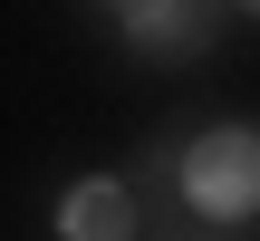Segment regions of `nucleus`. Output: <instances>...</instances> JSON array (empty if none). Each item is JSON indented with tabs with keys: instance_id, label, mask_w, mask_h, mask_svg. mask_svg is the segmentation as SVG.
<instances>
[{
	"instance_id": "obj_1",
	"label": "nucleus",
	"mask_w": 260,
	"mask_h": 241,
	"mask_svg": "<svg viewBox=\"0 0 260 241\" xmlns=\"http://www.w3.org/2000/svg\"><path fill=\"white\" fill-rule=\"evenodd\" d=\"M183 193L203 203V213H222V222H241L260 193V145L251 126H222V135H203L193 155H183Z\"/></svg>"
},
{
	"instance_id": "obj_2",
	"label": "nucleus",
	"mask_w": 260,
	"mask_h": 241,
	"mask_svg": "<svg viewBox=\"0 0 260 241\" xmlns=\"http://www.w3.org/2000/svg\"><path fill=\"white\" fill-rule=\"evenodd\" d=\"M68 241H135L125 184H77V193H68Z\"/></svg>"
},
{
	"instance_id": "obj_3",
	"label": "nucleus",
	"mask_w": 260,
	"mask_h": 241,
	"mask_svg": "<svg viewBox=\"0 0 260 241\" xmlns=\"http://www.w3.org/2000/svg\"><path fill=\"white\" fill-rule=\"evenodd\" d=\"M125 19H135V39H145L154 58H183V48H203V0H135Z\"/></svg>"
},
{
	"instance_id": "obj_4",
	"label": "nucleus",
	"mask_w": 260,
	"mask_h": 241,
	"mask_svg": "<svg viewBox=\"0 0 260 241\" xmlns=\"http://www.w3.org/2000/svg\"><path fill=\"white\" fill-rule=\"evenodd\" d=\"M125 10H135V0H125Z\"/></svg>"
}]
</instances>
